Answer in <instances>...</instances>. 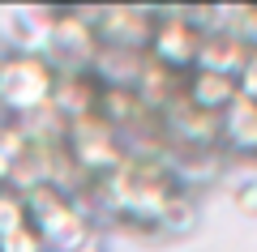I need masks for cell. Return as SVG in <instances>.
<instances>
[{
  "label": "cell",
  "mask_w": 257,
  "mask_h": 252,
  "mask_svg": "<svg viewBox=\"0 0 257 252\" xmlns=\"http://www.w3.org/2000/svg\"><path fill=\"white\" fill-rule=\"evenodd\" d=\"M22 201H26V218L47 252H73L86 239H94V222L77 197H64V192L39 184V188L22 192Z\"/></svg>",
  "instance_id": "6da1fadb"
},
{
  "label": "cell",
  "mask_w": 257,
  "mask_h": 252,
  "mask_svg": "<svg viewBox=\"0 0 257 252\" xmlns=\"http://www.w3.org/2000/svg\"><path fill=\"white\" fill-rule=\"evenodd\" d=\"M52 90H56V69L47 64V56L0 52V116L9 124L52 107Z\"/></svg>",
  "instance_id": "7a4b0ae2"
},
{
  "label": "cell",
  "mask_w": 257,
  "mask_h": 252,
  "mask_svg": "<svg viewBox=\"0 0 257 252\" xmlns=\"http://www.w3.org/2000/svg\"><path fill=\"white\" fill-rule=\"evenodd\" d=\"M64 145H69V154H73V162L82 167L86 180H103V175L120 171L124 167V141H120V133L107 124V120L94 111V116H82L69 124V133H64Z\"/></svg>",
  "instance_id": "3957f363"
},
{
  "label": "cell",
  "mask_w": 257,
  "mask_h": 252,
  "mask_svg": "<svg viewBox=\"0 0 257 252\" xmlns=\"http://www.w3.org/2000/svg\"><path fill=\"white\" fill-rule=\"evenodd\" d=\"M94 52H99V39H94V26L86 22V13L56 9L52 39H47V64L56 73H82L94 64Z\"/></svg>",
  "instance_id": "277c9868"
},
{
  "label": "cell",
  "mask_w": 257,
  "mask_h": 252,
  "mask_svg": "<svg viewBox=\"0 0 257 252\" xmlns=\"http://www.w3.org/2000/svg\"><path fill=\"white\" fill-rule=\"evenodd\" d=\"M197 47H202V35L189 26L184 9H155V35L146 43V56L155 64L172 73H193L197 64Z\"/></svg>",
  "instance_id": "5b68a950"
},
{
  "label": "cell",
  "mask_w": 257,
  "mask_h": 252,
  "mask_svg": "<svg viewBox=\"0 0 257 252\" xmlns=\"http://www.w3.org/2000/svg\"><path fill=\"white\" fill-rule=\"evenodd\" d=\"M86 22L94 26L99 47H124V52H146L155 35V9L138 5H107V9H82Z\"/></svg>",
  "instance_id": "8992f818"
},
{
  "label": "cell",
  "mask_w": 257,
  "mask_h": 252,
  "mask_svg": "<svg viewBox=\"0 0 257 252\" xmlns=\"http://www.w3.org/2000/svg\"><path fill=\"white\" fill-rule=\"evenodd\" d=\"M52 22H56V9H0V39H5V52L47 56Z\"/></svg>",
  "instance_id": "52a82bcc"
},
{
  "label": "cell",
  "mask_w": 257,
  "mask_h": 252,
  "mask_svg": "<svg viewBox=\"0 0 257 252\" xmlns=\"http://www.w3.org/2000/svg\"><path fill=\"white\" fill-rule=\"evenodd\" d=\"M99 99H103V86L94 81L90 69L82 73H56V90H52V111L60 120H82V116H94L99 111Z\"/></svg>",
  "instance_id": "ba28073f"
},
{
  "label": "cell",
  "mask_w": 257,
  "mask_h": 252,
  "mask_svg": "<svg viewBox=\"0 0 257 252\" xmlns=\"http://www.w3.org/2000/svg\"><path fill=\"white\" fill-rule=\"evenodd\" d=\"M146 69V52H124V47H99L94 52V81H99L103 90H133Z\"/></svg>",
  "instance_id": "9c48e42d"
},
{
  "label": "cell",
  "mask_w": 257,
  "mask_h": 252,
  "mask_svg": "<svg viewBox=\"0 0 257 252\" xmlns=\"http://www.w3.org/2000/svg\"><path fill=\"white\" fill-rule=\"evenodd\" d=\"M219 145H227L240 158H257V103L240 99L219 116Z\"/></svg>",
  "instance_id": "30bf717a"
},
{
  "label": "cell",
  "mask_w": 257,
  "mask_h": 252,
  "mask_svg": "<svg viewBox=\"0 0 257 252\" xmlns=\"http://www.w3.org/2000/svg\"><path fill=\"white\" fill-rule=\"evenodd\" d=\"M248 60V43L236 39L231 30H210L202 35V47H197V64L193 69L202 73H223V77H236Z\"/></svg>",
  "instance_id": "8fae6325"
},
{
  "label": "cell",
  "mask_w": 257,
  "mask_h": 252,
  "mask_svg": "<svg viewBox=\"0 0 257 252\" xmlns=\"http://www.w3.org/2000/svg\"><path fill=\"white\" fill-rule=\"evenodd\" d=\"M236 77H223V73H202L193 69L184 73V99L197 111H210V116H223V111L236 103Z\"/></svg>",
  "instance_id": "7c38bea8"
},
{
  "label": "cell",
  "mask_w": 257,
  "mask_h": 252,
  "mask_svg": "<svg viewBox=\"0 0 257 252\" xmlns=\"http://www.w3.org/2000/svg\"><path fill=\"white\" fill-rule=\"evenodd\" d=\"M133 94L142 99V107H146V111H155V116H159L167 103H176L184 94V73H172V69H163V64H155L146 56V69H142Z\"/></svg>",
  "instance_id": "4fadbf2b"
},
{
  "label": "cell",
  "mask_w": 257,
  "mask_h": 252,
  "mask_svg": "<svg viewBox=\"0 0 257 252\" xmlns=\"http://www.w3.org/2000/svg\"><path fill=\"white\" fill-rule=\"evenodd\" d=\"M193 226H197V201H193V192L176 188L172 197L163 201V209H159L155 231H167V235H189Z\"/></svg>",
  "instance_id": "5bb4252c"
},
{
  "label": "cell",
  "mask_w": 257,
  "mask_h": 252,
  "mask_svg": "<svg viewBox=\"0 0 257 252\" xmlns=\"http://www.w3.org/2000/svg\"><path fill=\"white\" fill-rule=\"evenodd\" d=\"M22 226H30V218H26V201L18 197V192H0V243L9 239V235H18Z\"/></svg>",
  "instance_id": "9a60e30c"
},
{
  "label": "cell",
  "mask_w": 257,
  "mask_h": 252,
  "mask_svg": "<svg viewBox=\"0 0 257 252\" xmlns=\"http://www.w3.org/2000/svg\"><path fill=\"white\" fill-rule=\"evenodd\" d=\"M236 90H240V99H253L257 103V47H248L244 69L236 73Z\"/></svg>",
  "instance_id": "2e32d148"
},
{
  "label": "cell",
  "mask_w": 257,
  "mask_h": 252,
  "mask_svg": "<svg viewBox=\"0 0 257 252\" xmlns=\"http://www.w3.org/2000/svg\"><path fill=\"white\" fill-rule=\"evenodd\" d=\"M0 252H47L43 239L35 235V226H22L18 235H9V239L0 243Z\"/></svg>",
  "instance_id": "e0dca14e"
},
{
  "label": "cell",
  "mask_w": 257,
  "mask_h": 252,
  "mask_svg": "<svg viewBox=\"0 0 257 252\" xmlns=\"http://www.w3.org/2000/svg\"><path fill=\"white\" fill-rule=\"evenodd\" d=\"M231 201H236L244 214H257V175H244V180L231 188Z\"/></svg>",
  "instance_id": "ac0fdd59"
},
{
  "label": "cell",
  "mask_w": 257,
  "mask_h": 252,
  "mask_svg": "<svg viewBox=\"0 0 257 252\" xmlns=\"http://www.w3.org/2000/svg\"><path fill=\"white\" fill-rule=\"evenodd\" d=\"M73 252H107V248H103V243H99V239H86V243H82V248H73Z\"/></svg>",
  "instance_id": "d6986e66"
}]
</instances>
